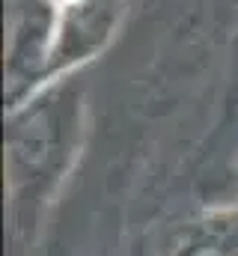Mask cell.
Returning a JSON list of instances; mask_svg holds the SVG:
<instances>
[{
  "label": "cell",
  "mask_w": 238,
  "mask_h": 256,
  "mask_svg": "<svg viewBox=\"0 0 238 256\" xmlns=\"http://www.w3.org/2000/svg\"><path fill=\"white\" fill-rule=\"evenodd\" d=\"M173 256H238V212L200 224Z\"/></svg>",
  "instance_id": "cell-1"
}]
</instances>
